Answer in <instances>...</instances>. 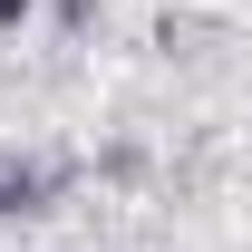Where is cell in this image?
I'll list each match as a JSON object with an SVG mask.
<instances>
[{"instance_id": "obj_2", "label": "cell", "mask_w": 252, "mask_h": 252, "mask_svg": "<svg viewBox=\"0 0 252 252\" xmlns=\"http://www.w3.org/2000/svg\"><path fill=\"white\" fill-rule=\"evenodd\" d=\"M30 10H39V0H0V30H20V20H30Z\"/></svg>"}, {"instance_id": "obj_1", "label": "cell", "mask_w": 252, "mask_h": 252, "mask_svg": "<svg viewBox=\"0 0 252 252\" xmlns=\"http://www.w3.org/2000/svg\"><path fill=\"white\" fill-rule=\"evenodd\" d=\"M30 194H39V175H30V165H10V156H0V214H39Z\"/></svg>"}]
</instances>
